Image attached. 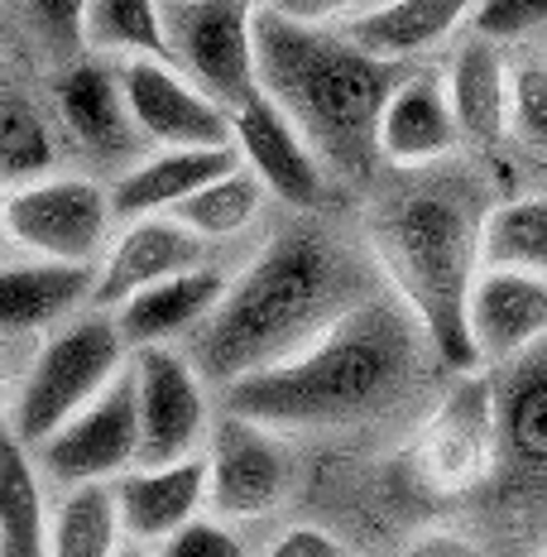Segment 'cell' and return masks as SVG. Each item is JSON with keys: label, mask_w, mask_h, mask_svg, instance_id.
Returning <instances> with one entry per match:
<instances>
[{"label": "cell", "mask_w": 547, "mask_h": 557, "mask_svg": "<svg viewBox=\"0 0 547 557\" xmlns=\"http://www.w3.org/2000/svg\"><path fill=\"white\" fill-rule=\"evenodd\" d=\"M111 557H149V548H139V543H121Z\"/></svg>", "instance_id": "40"}, {"label": "cell", "mask_w": 547, "mask_h": 557, "mask_svg": "<svg viewBox=\"0 0 547 557\" xmlns=\"http://www.w3.org/2000/svg\"><path fill=\"white\" fill-rule=\"evenodd\" d=\"M509 58L499 44H485L475 34L457 39L442 73V91H447L451 121L465 145L495 149L509 139Z\"/></svg>", "instance_id": "24"}, {"label": "cell", "mask_w": 547, "mask_h": 557, "mask_svg": "<svg viewBox=\"0 0 547 557\" xmlns=\"http://www.w3.org/2000/svg\"><path fill=\"white\" fill-rule=\"evenodd\" d=\"M169 63L236 111L260 91L254 83V5L250 0H164Z\"/></svg>", "instance_id": "8"}, {"label": "cell", "mask_w": 547, "mask_h": 557, "mask_svg": "<svg viewBox=\"0 0 547 557\" xmlns=\"http://www.w3.org/2000/svg\"><path fill=\"white\" fill-rule=\"evenodd\" d=\"M135 389V428L139 457L135 467H164V461L197 457L212 433V404L207 380L192 370L183 346H139L125 361Z\"/></svg>", "instance_id": "10"}, {"label": "cell", "mask_w": 547, "mask_h": 557, "mask_svg": "<svg viewBox=\"0 0 547 557\" xmlns=\"http://www.w3.org/2000/svg\"><path fill=\"white\" fill-rule=\"evenodd\" d=\"M236 149L231 145H207V149H145L135 164H125L107 183L111 216L121 222H139V216H169L183 197H192L202 183L216 173L236 169Z\"/></svg>", "instance_id": "22"}, {"label": "cell", "mask_w": 547, "mask_h": 557, "mask_svg": "<svg viewBox=\"0 0 547 557\" xmlns=\"http://www.w3.org/2000/svg\"><path fill=\"white\" fill-rule=\"evenodd\" d=\"M481 183L433 164L384 188L365 216V246L380 278L423 332L427 351L451 375L481 370L465 332V298L481 274Z\"/></svg>", "instance_id": "3"}, {"label": "cell", "mask_w": 547, "mask_h": 557, "mask_svg": "<svg viewBox=\"0 0 547 557\" xmlns=\"http://www.w3.org/2000/svg\"><path fill=\"white\" fill-rule=\"evenodd\" d=\"M115 519H121L125 543L154 548L169 533L192 524L207 515V461L202 451L183 461H164V467H130L111 481Z\"/></svg>", "instance_id": "19"}, {"label": "cell", "mask_w": 547, "mask_h": 557, "mask_svg": "<svg viewBox=\"0 0 547 557\" xmlns=\"http://www.w3.org/2000/svg\"><path fill=\"white\" fill-rule=\"evenodd\" d=\"M58 173V135L39 107L0 91V188H25Z\"/></svg>", "instance_id": "30"}, {"label": "cell", "mask_w": 547, "mask_h": 557, "mask_svg": "<svg viewBox=\"0 0 547 557\" xmlns=\"http://www.w3.org/2000/svg\"><path fill=\"white\" fill-rule=\"evenodd\" d=\"M509 139L547 164V58H523L509 67Z\"/></svg>", "instance_id": "31"}, {"label": "cell", "mask_w": 547, "mask_h": 557, "mask_svg": "<svg viewBox=\"0 0 547 557\" xmlns=\"http://www.w3.org/2000/svg\"><path fill=\"white\" fill-rule=\"evenodd\" d=\"M25 5V25L53 63H73L83 58V20L87 0H20Z\"/></svg>", "instance_id": "32"}, {"label": "cell", "mask_w": 547, "mask_h": 557, "mask_svg": "<svg viewBox=\"0 0 547 557\" xmlns=\"http://www.w3.org/2000/svg\"><path fill=\"white\" fill-rule=\"evenodd\" d=\"M250 5H254V10H264V5H270V0H250Z\"/></svg>", "instance_id": "41"}, {"label": "cell", "mask_w": 547, "mask_h": 557, "mask_svg": "<svg viewBox=\"0 0 547 557\" xmlns=\"http://www.w3.org/2000/svg\"><path fill=\"white\" fill-rule=\"evenodd\" d=\"M15 260V246H10V222H5V188H0V264Z\"/></svg>", "instance_id": "38"}, {"label": "cell", "mask_w": 547, "mask_h": 557, "mask_svg": "<svg viewBox=\"0 0 547 557\" xmlns=\"http://www.w3.org/2000/svg\"><path fill=\"white\" fill-rule=\"evenodd\" d=\"M125 361L130 351L115 332V318L101 308H83L63 327L39 336V351L10 389V433L25 447H39L53 428H63L83 404L97 399Z\"/></svg>", "instance_id": "5"}, {"label": "cell", "mask_w": 547, "mask_h": 557, "mask_svg": "<svg viewBox=\"0 0 547 557\" xmlns=\"http://www.w3.org/2000/svg\"><path fill=\"white\" fill-rule=\"evenodd\" d=\"M5 222L15 255L58 264H97L115 231L107 183L91 178V173L63 169L25 183V188H10Z\"/></svg>", "instance_id": "7"}, {"label": "cell", "mask_w": 547, "mask_h": 557, "mask_svg": "<svg viewBox=\"0 0 547 557\" xmlns=\"http://www.w3.org/2000/svg\"><path fill=\"white\" fill-rule=\"evenodd\" d=\"M149 557H250L246 543L231 533V524H221L212 515H197L192 524H183L178 533H169L164 543H154Z\"/></svg>", "instance_id": "34"}, {"label": "cell", "mask_w": 547, "mask_h": 557, "mask_svg": "<svg viewBox=\"0 0 547 557\" xmlns=\"http://www.w3.org/2000/svg\"><path fill=\"white\" fill-rule=\"evenodd\" d=\"M83 53L91 58H169L164 0H87Z\"/></svg>", "instance_id": "28"}, {"label": "cell", "mask_w": 547, "mask_h": 557, "mask_svg": "<svg viewBox=\"0 0 547 557\" xmlns=\"http://www.w3.org/2000/svg\"><path fill=\"white\" fill-rule=\"evenodd\" d=\"M207 461V509L221 524L264 519L294 491V451L288 437L236 413H216L202 447Z\"/></svg>", "instance_id": "11"}, {"label": "cell", "mask_w": 547, "mask_h": 557, "mask_svg": "<svg viewBox=\"0 0 547 557\" xmlns=\"http://www.w3.org/2000/svg\"><path fill=\"white\" fill-rule=\"evenodd\" d=\"M433 351L409 308L380 288L312 346L221 389V413L250 418L278 437L346 433L399 413L427 380Z\"/></svg>", "instance_id": "2"}, {"label": "cell", "mask_w": 547, "mask_h": 557, "mask_svg": "<svg viewBox=\"0 0 547 557\" xmlns=\"http://www.w3.org/2000/svg\"><path fill=\"white\" fill-rule=\"evenodd\" d=\"M533 557H547V548H538V553H533Z\"/></svg>", "instance_id": "42"}, {"label": "cell", "mask_w": 547, "mask_h": 557, "mask_svg": "<svg viewBox=\"0 0 547 557\" xmlns=\"http://www.w3.org/2000/svg\"><path fill=\"white\" fill-rule=\"evenodd\" d=\"M409 67L356 49L341 29L294 25L254 10V83L298 135L312 145L336 183H370L380 169V111Z\"/></svg>", "instance_id": "4"}, {"label": "cell", "mask_w": 547, "mask_h": 557, "mask_svg": "<svg viewBox=\"0 0 547 557\" xmlns=\"http://www.w3.org/2000/svg\"><path fill=\"white\" fill-rule=\"evenodd\" d=\"M53 107H58V121H63L67 139L87 159H97V164H115V173H121L125 164H135L145 154V139L130 125L111 58L83 53L73 63H63V73L53 83Z\"/></svg>", "instance_id": "16"}, {"label": "cell", "mask_w": 547, "mask_h": 557, "mask_svg": "<svg viewBox=\"0 0 547 557\" xmlns=\"http://www.w3.org/2000/svg\"><path fill=\"white\" fill-rule=\"evenodd\" d=\"M380 288L384 278L365 240L327 216L294 212V222L226 278L216 308L183 342V356L207 385L226 389L231 380L298 356Z\"/></svg>", "instance_id": "1"}, {"label": "cell", "mask_w": 547, "mask_h": 557, "mask_svg": "<svg viewBox=\"0 0 547 557\" xmlns=\"http://www.w3.org/2000/svg\"><path fill=\"white\" fill-rule=\"evenodd\" d=\"M39 461L43 481L58 491L67 485H111L139 457V428H135V389L130 375H115L91 404H83L63 428H53L39 447H29Z\"/></svg>", "instance_id": "13"}, {"label": "cell", "mask_w": 547, "mask_h": 557, "mask_svg": "<svg viewBox=\"0 0 547 557\" xmlns=\"http://www.w3.org/2000/svg\"><path fill=\"white\" fill-rule=\"evenodd\" d=\"M83 308H91V264L29 260V255L0 264V342L49 336Z\"/></svg>", "instance_id": "21"}, {"label": "cell", "mask_w": 547, "mask_h": 557, "mask_svg": "<svg viewBox=\"0 0 547 557\" xmlns=\"http://www.w3.org/2000/svg\"><path fill=\"white\" fill-rule=\"evenodd\" d=\"M475 0H370L360 15L341 25V34L380 63L423 67V58L447 49L465 29Z\"/></svg>", "instance_id": "20"}, {"label": "cell", "mask_w": 547, "mask_h": 557, "mask_svg": "<svg viewBox=\"0 0 547 557\" xmlns=\"http://www.w3.org/2000/svg\"><path fill=\"white\" fill-rule=\"evenodd\" d=\"M212 260V246L183 231L173 216H139L111 231L101 260L91 264V308L115 312L130 294Z\"/></svg>", "instance_id": "15"}, {"label": "cell", "mask_w": 547, "mask_h": 557, "mask_svg": "<svg viewBox=\"0 0 547 557\" xmlns=\"http://www.w3.org/2000/svg\"><path fill=\"white\" fill-rule=\"evenodd\" d=\"M264 188L250 178L246 169H226V173H216L212 183H202L192 197H183L178 207H173V222H178L183 231H192L202 246H226V240H236V236H246V231L264 216Z\"/></svg>", "instance_id": "27"}, {"label": "cell", "mask_w": 547, "mask_h": 557, "mask_svg": "<svg viewBox=\"0 0 547 557\" xmlns=\"http://www.w3.org/2000/svg\"><path fill=\"white\" fill-rule=\"evenodd\" d=\"M125 543L111 485H67L49 515V557H111Z\"/></svg>", "instance_id": "29"}, {"label": "cell", "mask_w": 547, "mask_h": 557, "mask_svg": "<svg viewBox=\"0 0 547 557\" xmlns=\"http://www.w3.org/2000/svg\"><path fill=\"white\" fill-rule=\"evenodd\" d=\"M547 29V0H475L465 34L485 44H523Z\"/></svg>", "instance_id": "33"}, {"label": "cell", "mask_w": 547, "mask_h": 557, "mask_svg": "<svg viewBox=\"0 0 547 557\" xmlns=\"http://www.w3.org/2000/svg\"><path fill=\"white\" fill-rule=\"evenodd\" d=\"M370 0H270L264 10H274L278 20L294 25H318V29H341L351 15H360Z\"/></svg>", "instance_id": "35"}, {"label": "cell", "mask_w": 547, "mask_h": 557, "mask_svg": "<svg viewBox=\"0 0 547 557\" xmlns=\"http://www.w3.org/2000/svg\"><path fill=\"white\" fill-rule=\"evenodd\" d=\"M121 97L135 135L149 149H207L231 145V111L197 91L169 58H125L115 63Z\"/></svg>", "instance_id": "14"}, {"label": "cell", "mask_w": 547, "mask_h": 557, "mask_svg": "<svg viewBox=\"0 0 547 557\" xmlns=\"http://www.w3.org/2000/svg\"><path fill=\"white\" fill-rule=\"evenodd\" d=\"M264 557H346V548L332 539L327 529H312V524H294L284 529L278 539L264 548Z\"/></svg>", "instance_id": "36"}, {"label": "cell", "mask_w": 547, "mask_h": 557, "mask_svg": "<svg viewBox=\"0 0 547 557\" xmlns=\"http://www.w3.org/2000/svg\"><path fill=\"white\" fill-rule=\"evenodd\" d=\"M10 433V380H5V361H0V437Z\"/></svg>", "instance_id": "39"}, {"label": "cell", "mask_w": 547, "mask_h": 557, "mask_svg": "<svg viewBox=\"0 0 547 557\" xmlns=\"http://www.w3.org/2000/svg\"><path fill=\"white\" fill-rule=\"evenodd\" d=\"M226 278L231 274L216 260H207L197 270H183V274L159 278V284L130 294L111 312L125 351H139V346H183L207 322V312L216 308Z\"/></svg>", "instance_id": "23"}, {"label": "cell", "mask_w": 547, "mask_h": 557, "mask_svg": "<svg viewBox=\"0 0 547 557\" xmlns=\"http://www.w3.org/2000/svg\"><path fill=\"white\" fill-rule=\"evenodd\" d=\"M403 557H490V548L461 529H427L403 548Z\"/></svg>", "instance_id": "37"}, {"label": "cell", "mask_w": 547, "mask_h": 557, "mask_svg": "<svg viewBox=\"0 0 547 557\" xmlns=\"http://www.w3.org/2000/svg\"><path fill=\"white\" fill-rule=\"evenodd\" d=\"M231 149H236L240 169L264 188V197L284 202L298 216L327 212L336 178L322 169V159L298 135V125L264 91H254L246 107L231 111Z\"/></svg>", "instance_id": "12"}, {"label": "cell", "mask_w": 547, "mask_h": 557, "mask_svg": "<svg viewBox=\"0 0 547 557\" xmlns=\"http://www.w3.org/2000/svg\"><path fill=\"white\" fill-rule=\"evenodd\" d=\"M495 467L481 491L509 515V529L533 539L547 524V336L533 351L490 370Z\"/></svg>", "instance_id": "6"}, {"label": "cell", "mask_w": 547, "mask_h": 557, "mask_svg": "<svg viewBox=\"0 0 547 557\" xmlns=\"http://www.w3.org/2000/svg\"><path fill=\"white\" fill-rule=\"evenodd\" d=\"M375 149L384 169H433L447 164L461 149L457 121H451L447 91H442V73L433 67H409V73L394 83L389 101L380 111V131H375Z\"/></svg>", "instance_id": "18"}, {"label": "cell", "mask_w": 547, "mask_h": 557, "mask_svg": "<svg viewBox=\"0 0 547 557\" xmlns=\"http://www.w3.org/2000/svg\"><path fill=\"white\" fill-rule=\"evenodd\" d=\"M481 270H514L547 284V197L523 193L485 207Z\"/></svg>", "instance_id": "26"}, {"label": "cell", "mask_w": 547, "mask_h": 557, "mask_svg": "<svg viewBox=\"0 0 547 557\" xmlns=\"http://www.w3.org/2000/svg\"><path fill=\"white\" fill-rule=\"evenodd\" d=\"M465 332L481 370H499L547 336V284L514 270H481L465 298Z\"/></svg>", "instance_id": "17"}, {"label": "cell", "mask_w": 547, "mask_h": 557, "mask_svg": "<svg viewBox=\"0 0 547 557\" xmlns=\"http://www.w3.org/2000/svg\"><path fill=\"white\" fill-rule=\"evenodd\" d=\"M49 481L15 433L0 437V557H49Z\"/></svg>", "instance_id": "25"}, {"label": "cell", "mask_w": 547, "mask_h": 557, "mask_svg": "<svg viewBox=\"0 0 547 557\" xmlns=\"http://www.w3.org/2000/svg\"><path fill=\"white\" fill-rule=\"evenodd\" d=\"M413 475L437 495H475L495 467V389L490 370H461L427 409L409 447Z\"/></svg>", "instance_id": "9"}]
</instances>
